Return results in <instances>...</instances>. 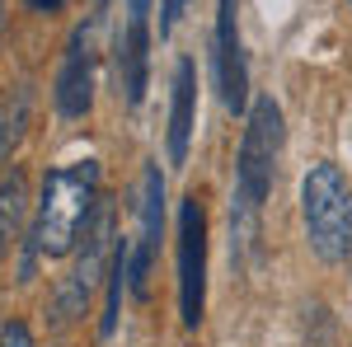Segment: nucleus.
<instances>
[{"instance_id":"1","label":"nucleus","mask_w":352,"mask_h":347,"mask_svg":"<svg viewBox=\"0 0 352 347\" xmlns=\"http://www.w3.org/2000/svg\"><path fill=\"white\" fill-rule=\"evenodd\" d=\"M99 160H71L47 169L43 192H38V212L33 230L24 244V282L33 277L38 258H66L71 249H80V235L89 216L99 207Z\"/></svg>"},{"instance_id":"2","label":"nucleus","mask_w":352,"mask_h":347,"mask_svg":"<svg viewBox=\"0 0 352 347\" xmlns=\"http://www.w3.org/2000/svg\"><path fill=\"white\" fill-rule=\"evenodd\" d=\"M282 146H287L282 104L272 94H254V104L244 113L240 150H235V197H230V249H240V254L254 240V221L272 192Z\"/></svg>"},{"instance_id":"3","label":"nucleus","mask_w":352,"mask_h":347,"mask_svg":"<svg viewBox=\"0 0 352 347\" xmlns=\"http://www.w3.org/2000/svg\"><path fill=\"white\" fill-rule=\"evenodd\" d=\"M300 221H305V244L320 263H343L352 230V188L333 160H320L300 179Z\"/></svg>"},{"instance_id":"4","label":"nucleus","mask_w":352,"mask_h":347,"mask_svg":"<svg viewBox=\"0 0 352 347\" xmlns=\"http://www.w3.org/2000/svg\"><path fill=\"white\" fill-rule=\"evenodd\" d=\"M118 212H113V197L104 192L99 197V207L89 216V225H85L80 235V254H76V267L56 282L52 291V310L56 320H80L85 310H89V295L99 282H109V267H113V254H118Z\"/></svg>"},{"instance_id":"5","label":"nucleus","mask_w":352,"mask_h":347,"mask_svg":"<svg viewBox=\"0 0 352 347\" xmlns=\"http://www.w3.org/2000/svg\"><path fill=\"white\" fill-rule=\"evenodd\" d=\"M174 282H179V324L202 328L207 320V202L188 192L179 202V230H174Z\"/></svg>"},{"instance_id":"6","label":"nucleus","mask_w":352,"mask_h":347,"mask_svg":"<svg viewBox=\"0 0 352 347\" xmlns=\"http://www.w3.org/2000/svg\"><path fill=\"white\" fill-rule=\"evenodd\" d=\"M160 244H164V174L151 160L141 169V183H136V240H127V287L136 300L146 295Z\"/></svg>"},{"instance_id":"7","label":"nucleus","mask_w":352,"mask_h":347,"mask_svg":"<svg viewBox=\"0 0 352 347\" xmlns=\"http://www.w3.org/2000/svg\"><path fill=\"white\" fill-rule=\"evenodd\" d=\"M212 85H217L226 113H249V61L240 38V0H217V28H212Z\"/></svg>"},{"instance_id":"8","label":"nucleus","mask_w":352,"mask_h":347,"mask_svg":"<svg viewBox=\"0 0 352 347\" xmlns=\"http://www.w3.org/2000/svg\"><path fill=\"white\" fill-rule=\"evenodd\" d=\"M94 19L71 28L66 38V52H61V71H56V85H52V104L61 117H89L94 108Z\"/></svg>"},{"instance_id":"9","label":"nucleus","mask_w":352,"mask_h":347,"mask_svg":"<svg viewBox=\"0 0 352 347\" xmlns=\"http://www.w3.org/2000/svg\"><path fill=\"white\" fill-rule=\"evenodd\" d=\"M113 66H118V94L127 108L146 104V85H151V24L127 19V28L113 43Z\"/></svg>"},{"instance_id":"10","label":"nucleus","mask_w":352,"mask_h":347,"mask_svg":"<svg viewBox=\"0 0 352 347\" xmlns=\"http://www.w3.org/2000/svg\"><path fill=\"white\" fill-rule=\"evenodd\" d=\"M192 117H197V61L179 56L174 61V80H169V164H188V146H192Z\"/></svg>"},{"instance_id":"11","label":"nucleus","mask_w":352,"mask_h":347,"mask_svg":"<svg viewBox=\"0 0 352 347\" xmlns=\"http://www.w3.org/2000/svg\"><path fill=\"white\" fill-rule=\"evenodd\" d=\"M28 174L19 164H10V174H0V258H10V249L28 240L33 216H28Z\"/></svg>"},{"instance_id":"12","label":"nucleus","mask_w":352,"mask_h":347,"mask_svg":"<svg viewBox=\"0 0 352 347\" xmlns=\"http://www.w3.org/2000/svg\"><path fill=\"white\" fill-rule=\"evenodd\" d=\"M24 127H28V89H14V94L0 99V164L24 141Z\"/></svg>"},{"instance_id":"13","label":"nucleus","mask_w":352,"mask_h":347,"mask_svg":"<svg viewBox=\"0 0 352 347\" xmlns=\"http://www.w3.org/2000/svg\"><path fill=\"white\" fill-rule=\"evenodd\" d=\"M0 347H38V338L19 315H10V320H0Z\"/></svg>"},{"instance_id":"14","label":"nucleus","mask_w":352,"mask_h":347,"mask_svg":"<svg viewBox=\"0 0 352 347\" xmlns=\"http://www.w3.org/2000/svg\"><path fill=\"white\" fill-rule=\"evenodd\" d=\"M184 10H188V0H160V38L174 33V24H179Z\"/></svg>"},{"instance_id":"15","label":"nucleus","mask_w":352,"mask_h":347,"mask_svg":"<svg viewBox=\"0 0 352 347\" xmlns=\"http://www.w3.org/2000/svg\"><path fill=\"white\" fill-rule=\"evenodd\" d=\"M151 5H155V0H127V19H141V24H151Z\"/></svg>"},{"instance_id":"16","label":"nucleus","mask_w":352,"mask_h":347,"mask_svg":"<svg viewBox=\"0 0 352 347\" xmlns=\"http://www.w3.org/2000/svg\"><path fill=\"white\" fill-rule=\"evenodd\" d=\"M38 14H56V10H66V0H28Z\"/></svg>"},{"instance_id":"17","label":"nucleus","mask_w":352,"mask_h":347,"mask_svg":"<svg viewBox=\"0 0 352 347\" xmlns=\"http://www.w3.org/2000/svg\"><path fill=\"white\" fill-rule=\"evenodd\" d=\"M0 47H5V0H0Z\"/></svg>"},{"instance_id":"18","label":"nucleus","mask_w":352,"mask_h":347,"mask_svg":"<svg viewBox=\"0 0 352 347\" xmlns=\"http://www.w3.org/2000/svg\"><path fill=\"white\" fill-rule=\"evenodd\" d=\"M343 263H348V272H352V230H348V254H343Z\"/></svg>"},{"instance_id":"19","label":"nucleus","mask_w":352,"mask_h":347,"mask_svg":"<svg viewBox=\"0 0 352 347\" xmlns=\"http://www.w3.org/2000/svg\"><path fill=\"white\" fill-rule=\"evenodd\" d=\"M104 10H109V0H94V19H99V14H104Z\"/></svg>"},{"instance_id":"20","label":"nucleus","mask_w":352,"mask_h":347,"mask_svg":"<svg viewBox=\"0 0 352 347\" xmlns=\"http://www.w3.org/2000/svg\"><path fill=\"white\" fill-rule=\"evenodd\" d=\"M348 5H352V0H348Z\"/></svg>"}]
</instances>
